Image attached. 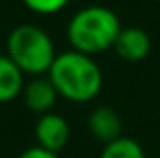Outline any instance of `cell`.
<instances>
[{
	"mask_svg": "<svg viewBox=\"0 0 160 158\" xmlns=\"http://www.w3.org/2000/svg\"><path fill=\"white\" fill-rule=\"evenodd\" d=\"M47 77L61 97L75 103H87L102 91L103 75L93 57L77 51L57 53Z\"/></svg>",
	"mask_w": 160,
	"mask_h": 158,
	"instance_id": "6da1fadb",
	"label": "cell"
},
{
	"mask_svg": "<svg viewBox=\"0 0 160 158\" xmlns=\"http://www.w3.org/2000/svg\"><path fill=\"white\" fill-rule=\"evenodd\" d=\"M120 31L122 24L116 12L108 6L91 4L71 16L67 24V41L73 51L93 57L113 49Z\"/></svg>",
	"mask_w": 160,
	"mask_h": 158,
	"instance_id": "7a4b0ae2",
	"label": "cell"
},
{
	"mask_svg": "<svg viewBox=\"0 0 160 158\" xmlns=\"http://www.w3.org/2000/svg\"><path fill=\"white\" fill-rule=\"evenodd\" d=\"M6 55L24 75L43 77L51 69L57 51L47 31L37 24H20L8 35Z\"/></svg>",
	"mask_w": 160,
	"mask_h": 158,
	"instance_id": "3957f363",
	"label": "cell"
},
{
	"mask_svg": "<svg viewBox=\"0 0 160 158\" xmlns=\"http://www.w3.org/2000/svg\"><path fill=\"white\" fill-rule=\"evenodd\" d=\"M69 136H71V130L67 120L61 114H55V111L43 114L35 126L37 146L45 148L49 152H55V154H59L67 146Z\"/></svg>",
	"mask_w": 160,
	"mask_h": 158,
	"instance_id": "277c9868",
	"label": "cell"
},
{
	"mask_svg": "<svg viewBox=\"0 0 160 158\" xmlns=\"http://www.w3.org/2000/svg\"><path fill=\"white\" fill-rule=\"evenodd\" d=\"M150 49H152V41H150L148 32L138 27L122 28L116 43H113V51L118 53V57L124 61H130V63L146 59L150 55Z\"/></svg>",
	"mask_w": 160,
	"mask_h": 158,
	"instance_id": "5b68a950",
	"label": "cell"
},
{
	"mask_svg": "<svg viewBox=\"0 0 160 158\" xmlns=\"http://www.w3.org/2000/svg\"><path fill=\"white\" fill-rule=\"evenodd\" d=\"M22 101L24 106L28 107L31 111L35 114H49L53 110L55 101H57L59 93L57 89L53 87L51 79L49 77H35L31 79L28 83H24V89H22Z\"/></svg>",
	"mask_w": 160,
	"mask_h": 158,
	"instance_id": "8992f818",
	"label": "cell"
},
{
	"mask_svg": "<svg viewBox=\"0 0 160 158\" xmlns=\"http://www.w3.org/2000/svg\"><path fill=\"white\" fill-rule=\"evenodd\" d=\"M87 128H89L91 136L103 144L122 138V118L116 110L108 106H99L91 111L87 118Z\"/></svg>",
	"mask_w": 160,
	"mask_h": 158,
	"instance_id": "52a82bcc",
	"label": "cell"
},
{
	"mask_svg": "<svg viewBox=\"0 0 160 158\" xmlns=\"http://www.w3.org/2000/svg\"><path fill=\"white\" fill-rule=\"evenodd\" d=\"M24 89V73L10 61L8 55H0V103L16 99Z\"/></svg>",
	"mask_w": 160,
	"mask_h": 158,
	"instance_id": "ba28073f",
	"label": "cell"
},
{
	"mask_svg": "<svg viewBox=\"0 0 160 158\" xmlns=\"http://www.w3.org/2000/svg\"><path fill=\"white\" fill-rule=\"evenodd\" d=\"M99 158H146V152L140 142L128 136H122L109 144H103Z\"/></svg>",
	"mask_w": 160,
	"mask_h": 158,
	"instance_id": "9c48e42d",
	"label": "cell"
},
{
	"mask_svg": "<svg viewBox=\"0 0 160 158\" xmlns=\"http://www.w3.org/2000/svg\"><path fill=\"white\" fill-rule=\"evenodd\" d=\"M71 0H22L24 6L37 14H57Z\"/></svg>",
	"mask_w": 160,
	"mask_h": 158,
	"instance_id": "30bf717a",
	"label": "cell"
},
{
	"mask_svg": "<svg viewBox=\"0 0 160 158\" xmlns=\"http://www.w3.org/2000/svg\"><path fill=\"white\" fill-rule=\"evenodd\" d=\"M18 158H59V154L49 152V150H45V148H41V146H31V148H27Z\"/></svg>",
	"mask_w": 160,
	"mask_h": 158,
	"instance_id": "8fae6325",
	"label": "cell"
},
{
	"mask_svg": "<svg viewBox=\"0 0 160 158\" xmlns=\"http://www.w3.org/2000/svg\"><path fill=\"white\" fill-rule=\"evenodd\" d=\"M158 2H160V0H158Z\"/></svg>",
	"mask_w": 160,
	"mask_h": 158,
	"instance_id": "7c38bea8",
	"label": "cell"
}]
</instances>
